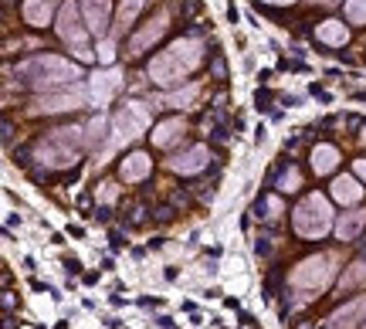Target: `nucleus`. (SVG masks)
Wrapping results in <instances>:
<instances>
[{
  "instance_id": "obj_1",
  "label": "nucleus",
  "mask_w": 366,
  "mask_h": 329,
  "mask_svg": "<svg viewBox=\"0 0 366 329\" xmlns=\"http://www.w3.org/2000/svg\"><path fill=\"white\" fill-rule=\"evenodd\" d=\"M197 61H200V44H197V41H176L166 55H159V58L153 61V78L159 85L176 82L180 75H187Z\"/></svg>"
},
{
  "instance_id": "obj_2",
  "label": "nucleus",
  "mask_w": 366,
  "mask_h": 329,
  "mask_svg": "<svg viewBox=\"0 0 366 329\" xmlns=\"http://www.w3.org/2000/svg\"><path fill=\"white\" fill-rule=\"evenodd\" d=\"M58 34L68 41L72 48H75V55L81 61L92 58V51H89V44H85V31H81V20H78V7H75V4H65V7H61Z\"/></svg>"
},
{
  "instance_id": "obj_3",
  "label": "nucleus",
  "mask_w": 366,
  "mask_h": 329,
  "mask_svg": "<svg viewBox=\"0 0 366 329\" xmlns=\"http://www.w3.org/2000/svg\"><path fill=\"white\" fill-rule=\"evenodd\" d=\"M295 224H299V231H306V234L326 231V228H329V207H326V200L312 194L306 204L299 207V214H295Z\"/></svg>"
},
{
  "instance_id": "obj_4",
  "label": "nucleus",
  "mask_w": 366,
  "mask_h": 329,
  "mask_svg": "<svg viewBox=\"0 0 366 329\" xmlns=\"http://www.w3.org/2000/svg\"><path fill=\"white\" fill-rule=\"evenodd\" d=\"M55 4H58V0H27V4H24V18L31 20L34 27H44V24L51 20Z\"/></svg>"
},
{
  "instance_id": "obj_5",
  "label": "nucleus",
  "mask_w": 366,
  "mask_h": 329,
  "mask_svg": "<svg viewBox=\"0 0 366 329\" xmlns=\"http://www.w3.org/2000/svg\"><path fill=\"white\" fill-rule=\"evenodd\" d=\"M85 14H89V27L96 34H105L109 24V0H85Z\"/></svg>"
},
{
  "instance_id": "obj_6",
  "label": "nucleus",
  "mask_w": 366,
  "mask_h": 329,
  "mask_svg": "<svg viewBox=\"0 0 366 329\" xmlns=\"http://www.w3.org/2000/svg\"><path fill=\"white\" fill-rule=\"evenodd\" d=\"M143 126H146V109H139V105H126L122 116H119V129H126V136H136Z\"/></svg>"
},
{
  "instance_id": "obj_7",
  "label": "nucleus",
  "mask_w": 366,
  "mask_h": 329,
  "mask_svg": "<svg viewBox=\"0 0 366 329\" xmlns=\"http://www.w3.org/2000/svg\"><path fill=\"white\" fill-rule=\"evenodd\" d=\"M163 27H166V14H159V18H156L153 24H150V27L143 31V34H139V38H133V44H129V48H133V55H139V51H143V48L150 44V41L159 38V34H163Z\"/></svg>"
},
{
  "instance_id": "obj_8",
  "label": "nucleus",
  "mask_w": 366,
  "mask_h": 329,
  "mask_svg": "<svg viewBox=\"0 0 366 329\" xmlns=\"http://www.w3.org/2000/svg\"><path fill=\"white\" fill-rule=\"evenodd\" d=\"M204 163H207V150L200 146V150H190L187 156H176L174 170H180V174H193V170H200Z\"/></svg>"
},
{
  "instance_id": "obj_9",
  "label": "nucleus",
  "mask_w": 366,
  "mask_h": 329,
  "mask_svg": "<svg viewBox=\"0 0 366 329\" xmlns=\"http://www.w3.org/2000/svg\"><path fill=\"white\" fill-rule=\"evenodd\" d=\"M360 187H356V180L353 176H339L336 183H332V197L336 200H343V204H353V200H360Z\"/></svg>"
},
{
  "instance_id": "obj_10",
  "label": "nucleus",
  "mask_w": 366,
  "mask_h": 329,
  "mask_svg": "<svg viewBox=\"0 0 366 329\" xmlns=\"http://www.w3.org/2000/svg\"><path fill=\"white\" fill-rule=\"evenodd\" d=\"M180 136H183V122H180V119H170V122H163V126L153 133V143L156 146H170V143L180 139Z\"/></svg>"
},
{
  "instance_id": "obj_11",
  "label": "nucleus",
  "mask_w": 366,
  "mask_h": 329,
  "mask_svg": "<svg viewBox=\"0 0 366 329\" xmlns=\"http://www.w3.org/2000/svg\"><path fill=\"white\" fill-rule=\"evenodd\" d=\"M146 170H150V160H146L143 153H133L126 163H122V176H126V180H139Z\"/></svg>"
},
{
  "instance_id": "obj_12",
  "label": "nucleus",
  "mask_w": 366,
  "mask_h": 329,
  "mask_svg": "<svg viewBox=\"0 0 366 329\" xmlns=\"http://www.w3.org/2000/svg\"><path fill=\"white\" fill-rule=\"evenodd\" d=\"M312 167H315V174H329V170L336 167V150H332V146H319V150L312 153Z\"/></svg>"
},
{
  "instance_id": "obj_13",
  "label": "nucleus",
  "mask_w": 366,
  "mask_h": 329,
  "mask_svg": "<svg viewBox=\"0 0 366 329\" xmlns=\"http://www.w3.org/2000/svg\"><path fill=\"white\" fill-rule=\"evenodd\" d=\"M319 38L329 41V44H343V41H346V27H343L339 20H326V24L319 27Z\"/></svg>"
},
{
  "instance_id": "obj_14",
  "label": "nucleus",
  "mask_w": 366,
  "mask_h": 329,
  "mask_svg": "<svg viewBox=\"0 0 366 329\" xmlns=\"http://www.w3.org/2000/svg\"><path fill=\"white\" fill-rule=\"evenodd\" d=\"M139 7H143V0H126V4H122V11H119V24H122V27H129L133 18L139 14Z\"/></svg>"
},
{
  "instance_id": "obj_15",
  "label": "nucleus",
  "mask_w": 366,
  "mask_h": 329,
  "mask_svg": "<svg viewBox=\"0 0 366 329\" xmlns=\"http://www.w3.org/2000/svg\"><path fill=\"white\" fill-rule=\"evenodd\" d=\"M346 14L353 24H366V0H349L346 4Z\"/></svg>"
},
{
  "instance_id": "obj_16",
  "label": "nucleus",
  "mask_w": 366,
  "mask_h": 329,
  "mask_svg": "<svg viewBox=\"0 0 366 329\" xmlns=\"http://www.w3.org/2000/svg\"><path fill=\"white\" fill-rule=\"evenodd\" d=\"M360 221H363L360 214H349L346 221L339 224V238H349V234H353V231H356V228H360Z\"/></svg>"
},
{
  "instance_id": "obj_17",
  "label": "nucleus",
  "mask_w": 366,
  "mask_h": 329,
  "mask_svg": "<svg viewBox=\"0 0 366 329\" xmlns=\"http://www.w3.org/2000/svg\"><path fill=\"white\" fill-rule=\"evenodd\" d=\"M156 329H176V326H174V319H166V316H159V319H156Z\"/></svg>"
},
{
  "instance_id": "obj_18",
  "label": "nucleus",
  "mask_w": 366,
  "mask_h": 329,
  "mask_svg": "<svg viewBox=\"0 0 366 329\" xmlns=\"http://www.w3.org/2000/svg\"><path fill=\"white\" fill-rule=\"evenodd\" d=\"M65 271H68V275H78V271H81V265H78L75 258H72V262H68V265H65Z\"/></svg>"
},
{
  "instance_id": "obj_19",
  "label": "nucleus",
  "mask_w": 366,
  "mask_h": 329,
  "mask_svg": "<svg viewBox=\"0 0 366 329\" xmlns=\"http://www.w3.org/2000/svg\"><path fill=\"white\" fill-rule=\"evenodd\" d=\"M356 170H360V176H366V160H360V163H356Z\"/></svg>"
},
{
  "instance_id": "obj_20",
  "label": "nucleus",
  "mask_w": 366,
  "mask_h": 329,
  "mask_svg": "<svg viewBox=\"0 0 366 329\" xmlns=\"http://www.w3.org/2000/svg\"><path fill=\"white\" fill-rule=\"evenodd\" d=\"M271 4H285V0H271Z\"/></svg>"
}]
</instances>
